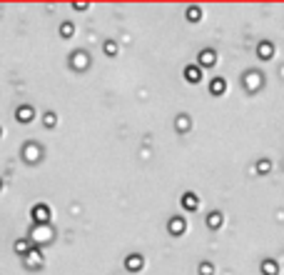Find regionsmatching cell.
<instances>
[{"label":"cell","mask_w":284,"mask_h":275,"mask_svg":"<svg viewBox=\"0 0 284 275\" xmlns=\"http://www.w3.org/2000/svg\"><path fill=\"white\" fill-rule=\"evenodd\" d=\"M0 133H3V130H0Z\"/></svg>","instance_id":"7a4b0ae2"},{"label":"cell","mask_w":284,"mask_h":275,"mask_svg":"<svg viewBox=\"0 0 284 275\" xmlns=\"http://www.w3.org/2000/svg\"><path fill=\"white\" fill-rule=\"evenodd\" d=\"M132 270H135V268H140L142 265V258H140V255H132V258H130V263H127Z\"/></svg>","instance_id":"6da1fadb"}]
</instances>
